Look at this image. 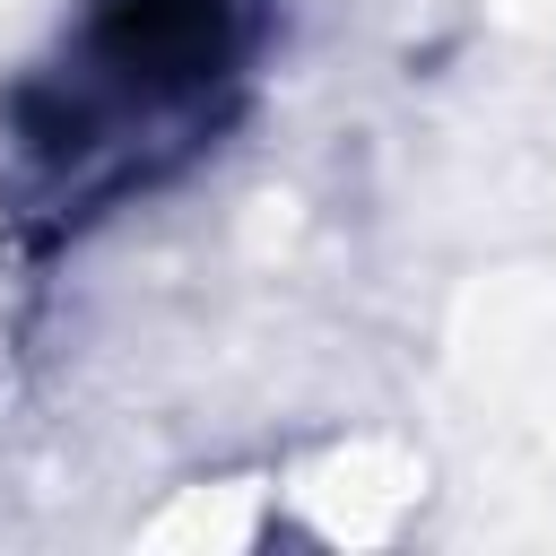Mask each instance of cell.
Here are the masks:
<instances>
[{"label": "cell", "instance_id": "obj_1", "mask_svg": "<svg viewBox=\"0 0 556 556\" xmlns=\"http://www.w3.org/2000/svg\"><path fill=\"white\" fill-rule=\"evenodd\" d=\"M287 0H61L0 78V252L61 269L252 122Z\"/></svg>", "mask_w": 556, "mask_h": 556}]
</instances>
